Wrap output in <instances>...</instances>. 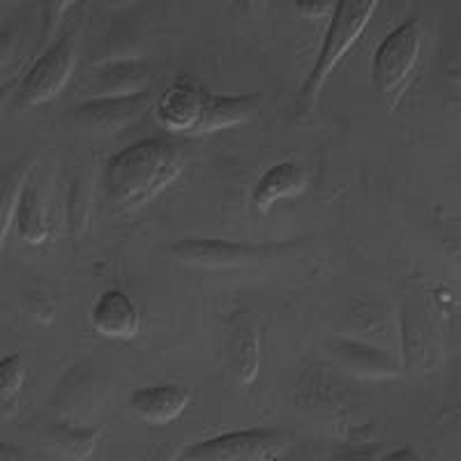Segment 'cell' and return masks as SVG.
<instances>
[{
	"label": "cell",
	"mask_w": 461,
	"mask_h": 461,
	"mask_svg": "<svg viewBox=\"0 0 461 461\" xmlns=\"http://www.w3.org/2000/svg\"><path fill=\"white\" fill-rule=\"evenodd\" d=\"M74 68V42L72 37H60L47 53H44L31 72L26 74V79L22 81L19 90H16V102L22 106H32L49 102L53 95L63 90L68 84L69 74Z\"/></svg>",
	"instance_id": "3957f363"
},
{
	"label": "cell",
	"mask_w": 461,
	"mask_h": 461,
	"mask_svg": "<svg viewBox=\"0 0 461 461\" xmlns=\"http://www.w3.org/2000/svg\"><path fill=\"white\" fill-rule=\"evenodd\" d=\"M93 325L100 335L111 339H131L139 332V312L122 291H106L93 310Z\"/></svg>",
	"instance_id": "ba28073f"
},
{
	"label": "cell",
	"mask_w": 461,
	"mask_h": 461,
	"mask_svg": "<svg viewBox=\"0 0 461 461\" xmlns=\"http://www.w3.org/2000/svg\"><path fill=\"white\" fill-rule=\"evenodd\" d=\"M16 224H19V236L23 240L32 242H44L49 238V226L44 224L42 212L37 208L35 192L32 189H23L22 203H19V215H16Z\"/></svg>",
	"instance_id": "9a60e30c"
},
{
	"label": "cell",
	"mask_w": 461,
	"mask_h": 461,
	"mask_svg": "<svg viewBox=\"0 0 461 461\" xmlns=\"http://www.w3.org/2000/svg\"><path fill=\"white\" fill-rule=\"evenodd\" d=\"M229 351L233 360V372L240 378V383H252L258 372V332L249 316L240 314L233 321Z\"/></svg>",
	"instance_id": "7c38bea8"
},
{
	"label": "cell",
	"mask_w": 461,
	"mask_h": 461,
	"mask_svg": "<svg viewBox=\"0 0 461 461\" xmlns=\"http://www.w3.org/2000/svg\"><path fill=\"white\" fill-rule=\"evenodd\" d=\"M183 150L167 139H148L115 155L104 173L111 205L121 212L148 203L155 194L178 178L183 171Z\"/></svg>",
	"instance_id": "6da1fadb"
},
{
	"label": "cell",
	"mask_w": 461,
	"mask_h": 461,
	"mask_svg": "<svg viewBox=\"0 0 461 461\" xmlns=\"http://www.w3.org/2000/svg\"><path fill=\"white\" fill-rule=\"evenodd\" d=\"M332 356L351 374L360 378H372V381H383V378H393L399 374L397 362L388 353L378 351L374 346L357 344V341H332L330 346Z\"/></svg>",
	"instance_id": "9c48e42d"
},
{
	"label": "cell",
	"mask_w": 461,
	"mask_h": 461,
	"mask_svg": "<svg viewBox=\"0 0 461 461\" xmlns=\"http://www.w3.org/2000/svg\"><path fill=\"white\" fill-rule=\"evenodd\" d=\"M22 180H23V168H12L10 173V187H3V215H0V238L5 240L7 229H10V220L14 215V199L16 192H22Z\"/></svg>",
	"instance_id": "ac0fdd59"
},
{
	"label": "cell",
	"mask_w": 461,
	"mask_h": 461,
	"mask_svg": "<svg viewBox=\"0 0 461 461\" xmlns=\"http://www.w3.org/2000/svg\"><path fill=\"white\" fill-rule=\"evenodd\" d=\"M189 394L178 385H158V388L137 390L130 397L131 411L146 422L167 425L183 415L187 409Z\"/></svg>",
	"instance_id": "30bf717a"
},
{
	"label": "cell",
	"mask_w": 461,
	"mask_h": 461,
	"mask_svg": "<svg viewBox=\"0 0 461 461\" xmlns=\"http://www.w3.org/2000/svg\"><path fill=\"white\" fill-rule=\"evenodd\" d=\"M257 97H224V95H210L205 113L199 127L192 134H208V131L224 130L249 121L257 111Z\"/></svg>",
	"instance_id": "8fae6325"
},
{
	"label": "cell",
	"mask_w": 461,
	"mask_h": 461,
	"mask_svg": "<svg viewBox=\"0 0 461 461\" xmlns=\"http://www.w3.org/2000/svg\"><path fill=\"white\" fill-rule=\"evenodd\" d=\"M304 187V173L300 171L295 164H277L270 171L258 180V185L254 187V205L258 210H267L273 203H277L279 199H286V196H295L300 189Z\"/></svg>",
	"instance_id": "4fadbf2b"
},
{
	"label": "cell",
	"mask_w": 461,
	"mask_h": 461,
	"mask_svg": "<svg viewBox=\"0 0 461 461\" xmlns=\"http://www.w3.org/2000/svg\"><path fill=\"white\" fill-rule=\"evenodd\" d=\"M298 7L303 12H307V14H321V12H325V7H330V3H298Z\"/></svg>",
	"instance_id": "d6986e66"
},
{
	"label": "cell",
	"mask_w": 461,
	"mask_h": 461,
	"mask_svg": "<svg viewBox=\"0 0 461 461\" xmlns=\"http://www.w3.org/2000/svg\"><path fill=\"white\" fill-rule=\"evenodd\" d=\"M376 7V0H341L337 5L332 23L328 28V37H325L321 56L314 65V72L310 74V79L304 84L303 97H300L303 106H310L316 100V93L321 90L323 81L328 79V74L332 72V68L339 63V58L362 35Z\"/></svg>",
	"instance_id": "7a4b0ae2"
},
{
	"label": "cell",
	"mask_w": 461,
	"mask_h": 461,
	"mask_svg": "<svg viewBox=\"0 0 461 461\" xmlns=\"http://www.w3.org/2000/svg\"><path fill=\"white\" fill-rule=\"evenodd\" d=\"M279 450H282V440L270 431H238V434H226L189 447L183 459L261 461L275 459Z\"/></svg>",
	"instance_id": "5b68a950"
},
{
	"label": "cell",
	"mask_w": 461,
	"mask_h": 461,
	"mask_svg": "<svg viewBox=\"0 0 461 461\" xmlns=\"http://www.w3.org/2000/svg\"><path fill=\"white\" fill-rule=\"evenodd\" d=\"M143 102L131 97V100H109V102H95V104L86 106L81 115L86 118V125L97 127V130H109V127H118L121 122L130 121L131 115L141 111Z\"/></svg>",
	"instance_id": "5bb4252c"
},
{
	"label": "cell",
	"mask_w": 461,
	"mask_h": 461,
	"mask_svg": "<svg viewBox=\"0 0 461 461\" xmlns=\"http://www.w3.org/2000/svg\"><path fill=\"white\" fill-rule=\"evenodd\" d=\"M420 53L418 22H406L390 32L376 51L374 60V79L381 93L393 95L409 79Z\"/></svg>",
	"instance_id": "277c9868"
},
{
	"label": "cell",
	"mask_w": 461,
	"mask_h": 461,
	"mask_svg": "<svg viewBox=\"0 0 461 461\" xmlns=\"http://www.w3.org/2000/svg\"><path fill=\"white\" fill-rule=\"evenodd\" d=\"M210 95L201 86L192 84H173L164 90L158 102V118L164 127L173 131H192L199 127L205 113Z\"/></svg>",
	"instance_id": "8992f818"
},
{
	"label": "cell",
	"mask_w": 461,
	"mask_h": 461,
	"mask_svg": "<svg viewBox=\"0 0 461 461\" xmlns=\"http://www.w3.org/2000/svg\"><path fill=\"white\" fill-rule=\"evenodd\" d=\"M23 385V367L19 356H10L0 362V394H3V406L7 409V402L16 397V393Z\"/></svg>",
	"instance_id": "2e32d148"
},
{
	"label": "cell",
	"mask_w": 461,
	"mask_h": 461,
	"mask_svg": "<svg viewBox=\"0 0 461 461\" xmlns=\"http://www.w3.org/2000/svg\"><path fill=\"white\" fill-rule=\"evenodd\" d=\"M95 434H81V431H65V434H56V447L58 452H63L68 456H88L95 447Z\"/></svg>",
	"instance_id": "e0dca14e"
},
{
	"label": "cell",
	"mask_w": 461,
	"mask_h": 461,
	"mask_svg": "<svg viewBox=\"0 0 461 461\" xmlns=\"http://www.w3.org/2000/svg\"><path fill=\"white\" fill-rule=\"evenodd\" d=\"M171 254L189 266L230 267L252 261L261 254V249L226 240H183L171 247Z\"/></svg>",
	"instance_id": "52a82bcc"
}]
</instances>
